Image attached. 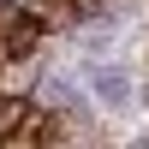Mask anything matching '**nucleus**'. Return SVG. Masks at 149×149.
Listing matches in <instances>:
<instances>
[{"instance_id": "f03ea898", "label": "nucleus", "mask_w": 149, "mask_h": 149, "mask_svg": "<svg viewBox=\"0 0 149 149\" xmlns=\"http://www.w3.org/2000/svg\"><path fill=\"white\" fill-rule=\"evenodd\" d=\"M24 113H30V102H24V95H0V137H6Z\"/></svg>"}, {"instance_id": "f257e3e1", "label": "nucleus", "mask_w": 149, "mask_h": 149, "mask_svg": "<svg viewBox=\"0 0 149 149\" xmlns=\"http://www.w3.org/2000/svg\"><path fill=\"white\" fill-rule=\"evenodd\" d=\"M0 36H6V60H24L36 48V24L24 18L18 6H0Z\"/></svg>"}]
</instances>
